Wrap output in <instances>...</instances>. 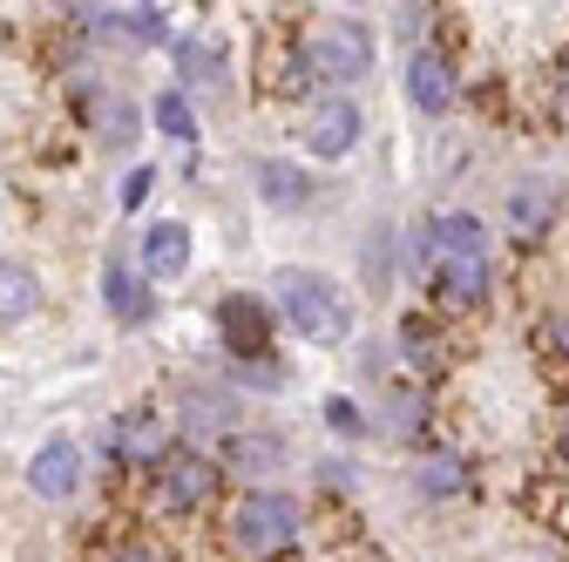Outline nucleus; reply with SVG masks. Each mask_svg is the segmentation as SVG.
Wrapping results in <instances>:
<instances>
[{"label":"nucleus","instance_id":"a878e982","mask_svg":"<svg viewBox=\"0 0 569 562\" xmlns=\"http://www.w3.org/2000/svg\"><path fill=\"white\" fill-rule=\"evenodd\" d=\"M109 562H163V555H157V549H116Z\"/></svg>","mask_w":569,"mask_h":562},{"label":"nucleus","instance_id":"aec40b11","mask_svg":"<svg viewBox=\"0 0 569 562\" xmlns=\"http://www.w3.org/2000/svg\"><path fill=\"white\" fill-rule=\"evenodd\" d=\"M413 481H420V495H455V488L468 481V468H461L455 454H435V461H427V468H420Z\"/></svg>","mask_w":569,"mask_h":562},{"label":"nucleus","instance_id":"f8f14e48","mask_svg":"<svg viewBox=\"0 0 569 562\" xmlns=\"http://www.w3.org/2000/svg\"><path fill=\"white\" fill-rule=\"evenodd\" d=\"M183 264H190V224L163 218V224H150V231H142V271H150L157 285H163V278H177Z\"/></svg>","mask_w":569,"mask_h":562},{"label":"nucleus","instance_id":"9d476101","mask_svg":"<svg viewBox=\"0 0 569 562\" xmlns=\"http://www.w3.org/2000/svg\"><path fill=\"white\" fill-rule=\"evenodd\" d=\"M360 109H352V102H319L312 109V122H306V150L312 157H326V163H339V157H352V143H360Z\"/></svg>","mask_w":569,"mask_h":562},{"label":"nucleus","instance_id":"20e7f679","mask_svg":"<svg viewBox=\"0 0 569 562\" xmlns=\"http://www.w3.org/2000/svg\"><path fill=\"white\" fill-rule=\"evenodd\" d=\"M218 468H224V461H210L203 448L163 454V461H157V502H163V515H197V509L210 502V488H218Z\"/></svg>","mask_w":569,"mask_h":562},{"label":"nucleus","instance_id":"f257e3e1","mask_svg":"<svg viewBox=\"0 0 569 562\" xmlns=\"http://www.w3.org/2000/svg\"><path fill=\"white\" fill-rule=\"evenodd\" d=\"M271 299H278V312L292 319L312 345H346V332H352V299L332 285V278H319V271H278V278H271Z\"/></svg>","mask_w":569,"mask_h":562},{"label":"nucleus","instance_id":"6e6552de","mask_svg":"<svg viewBox=\"0 0 569 562\" xmlns=\"http://www.w3.org/2000/svg\"><path fill=\"white\" fill-rule=\"evenodd\" d=\"M102 305L116 312V325H142L157 312V278L150 271H129L122 258L102 264Z\"/></svg>","mask_w":569,"mask_h":562},{"label":"nucleus","instance_id":"4468645a","mask_svg":"<svg viewBox=\"0 0 569 562\" xmlns=\"http://www.w3.org/2000/svg\"><path fill=\"white\" fill-rule=\"evenodd\" d=\"M258 197H264L271 210H299V203L312 197V177H306L299 163H284V157H271V163H258Z\"/></svg>","mask_w":569,"mask_h":562},{"label":"nucleus","instance_id":"4be33fe9","mask_svg":"<svg viewBox=\"0 0 569 562\" xmlns=\"http://www.w3.org/2000/svg\"><path fill=\"white\" fill-rule=\"evenodd\" d=\"M177 68H183V82L218 76V48H210V41H183V48H177Z\"/></svg>","mask_w":569,"mask_h":562},{"label":"nucleus","instance_id":"423d86ee","mask_svg":"<svg viewBox=\"0 0 569 562\" xmlns=\"http://www.w3.org/2000/svg\"><path fill=\"white\" fill-rule=\"evenodd\" d=\"M218 339H224V353H238V360L271 353V312H264V299L231 292V299L218 305Z\"/></svg>","mask_w":569,"mask_h":562},{"label":"nucleus","instance_id":"2eb2a0df","mask_svg":"<svg viewBox=\"0 0 569 562\" xmlns=\"http://www.w3.org/2000/svg\"><path fill=\"white\" fill-rule=\"evenodd\" d=\"M41 312V278L28 264H0V325H21Z\"/></svg>","mask_w":569,"mask_h":562},{"label":"nucleus","instance_id":"0eeeda50","mask_svg":"<svg viewBox=\"0 0 569 562\" xmlns=\"http://www.w3.org/2000/svg\"><path fill=\"white\" fill-rule=\"evenodd\" d=\"M28 488H34V495L41 502H68V495H76V488H82V448L76 441H41L34 454H28Z\"/></svg>","mask_w":569,"mask_h":562},{"label":"nucleus","instance_id":"ddd939ff","mask_svg":"<svg viewBox=\"0 0 569 562\" xmlns=\"http://www.w3.org/2000/svg\"><path fill=\"white\" fill-rule=\"evenodd\" d=\"M549 218H556V183H549V177L516 183V197H509V231L529 244V238H542V231H549Z\"/></svg>","mask_w":569,"mask_h":562},{"label":"nucleus","instance_id":"a211bd4d","mask_svg":"<svg viewBox=\"0 0 569 562\" xmlns=\"http://www.w3.org/2000/svg\"><path fill=\"white\" fill-rule=\"evenodd\" d=\"M150 116H157V129L170 136V143H197V116H190V102H183V89H163Z\"/></svg>","mask_w":569,"mask_h":562},{"label":"nucleus","instance_id":"b1692460","mask_svg":"<svg viewBox=\"0 0 569 562\" xmlns=\"http://www.w3.org/2000/svg\"><path fill=\"white\" fill-rule=\"evenodd\" d=\"M400 339H407V360H427V353H435V332H427L420 319H407V332H400Z\"/></svg>","mask_w":569,"mask_h":562},{"label":"nucleus","instance_id":"f3484780","mask_svg":"<svg viewBox=\"0 0 569 562\" xmlns=\"http://www.w3.org/2000/svg\"><path fill=\"white\" fill-rule=\"evenodd\" d=\"M435 244L441 251H488V231H481V218H468V210H448V218H435Z\"/></svg>","mask_w":569,"mask_h":562},{"label":"nucleus","instance_id":"dca6fc26","mask_svg":"<svg viewBox=\"0 0 569 562\" xmlns=\"http://www.w3.org/2000/svg\"><path fill=\"white\" fill-rule=\"evenodd\" d=\"M278 454H284V448H278L271 434H224V448H218V461L238 468V474H271Z\"/></svg>","mask_w":569,"mask_h":562},{"label":"nucleus","instance_id":"bb28decb","mask_svg":"<svg viewBox=\"0 0 569 562\" xmlns=\"http://www.w3.org/2000/svg\"><path fill=\"white\" fill-rule=\"evenodd\" d=\"M562 461H569V420H562Z\"/></svg>","mask_w":569,"mask_h":562},{"label":"nucleus","instance_id":"9b49d317","mask_svg":"<svg viewBox=\"0 0 569 562\" xmlns=\"http://www.w3.org/2000/svg\"><path fill=\"white\" fill-rule=\"evenodd\" d=\"M407 102H413L420 116H441V109L455 102V76H448V61H441L435 48H420V54L407 61Z\"/></svg>","mask_w":569,"mask_h":562},{"label":"nucleus","instance_id":"5701e85b","mask_svg":"<svg viewBox=\"0 0 569 562\" xmlns=\"http://www.w3.org/2000/svg\"><path fill=\"white\" fill-rule=\"evenodd\" d=\"M150 190H157V170H129V183H122V210H142V203H150Z\"/></svg>","mask_w":569,"mask_h":562},{"label":"nucleus","instance_id":"7ed1b4c3","mask_svg":"<svg viewBox=\"0 0 569 562\" xmlns=\"http://www.w3.org/2000/svg\"><path fill=\"white\" fill-rule=\"evenodd\" d=\"M231 535L244 555H284L299 542V502L292 495H244L231 515Z\"/></svg>","mask_w":569,"mask_h":562},{"label":"nucleus","instance_id":"f03ea898","mask_svg":"<svg viewBox=\"0 0 569 562\" xmlns=\"http://www.w3.org/2000/svg\"><path fill=\"white\" fill-rule=\"evenodd\" d=\"M306 68H312L319 82H360L367 68H373V34H367L360 21L332 14V21L312 28V41H306Z\"/></svg>","mask_w":569,"mask_h":562},{"label":"nucleus","instance_id":"1a4fd4ad","mask_svg":"<svg viewBox=\"0 0 569 562\" xmlns=\"http://www.w3.org/2000/svg\"><path fill=\"white\" fill-rule=\"evenodd\" d=\"M435 292H441V305H455V312L481 305V299H488V251H441V258H435Z\"/></svg>","mask_w":569,"mask_h":562},{"label":"nucleus","instance_id":"393cba45","mask_svg":"<svg viewBox=\"0 0 569 562\" xmlns=\"http://www.w3.org/2000/svg\"><path fill=\"white\" fill-rule=\"evenodd\" d=\"M326 407H332L326 420H332V428H339V434H360V413H352V400H326Z\"/></svg>","mask_w":569,"mask_h":562},{"label":"nucleus","instance_id":"6ab92c4d","mask_svg":"<svg viewBox=\"0 0 569 562\" xmlns=\"http://www.w3.org/2000/svg\"><path fill=\"white\" fill-rule=\"evenodd\" d=\"M183 434H190V441H203V434H231L224 400H190V407H183Z\"/></svg>","mask_w":569,"mask_h":562},{"label":"nucleus","instance_id":"cd10ccee","mask_svg":"<svg viewBox=\"0 0 569 562\" xmlns=\"http://www.w3.org/2000/svg\"><path fill=\"white\" fill-rule=\"evenodd\" d=\"M0 264H8V258H0Z\"/></svg>","mask_w":569,"mask_h":562},{"label":"nucleus","instance_id":"412c9836","mask_svg":"<svg viewBox=\"0 0 569 562\" xmlns=\"http://www.w3.org/2000/svg\"><path fill=\"white\" fill-rule=\"evenodd\" d=\"M102 143H136V109L122 96L102 102Z\"/></svg>","mask_w":569,"mask_h":562},{"label":"nucleus","instance_id":"39448f33","mask_svg":"<svg viewBox=\"0 0 569 562\" xmlns=\"http://www.w3.org/2000/svg\"><path fill=\"white\" fill-rule=\"evenodd\" d=\"M109 454L116 461H136V468H157L170 454V428L157 420V407H129L109 420Z\"/></svg>","mask_w":569,"mask_h":562}]
</instances>
